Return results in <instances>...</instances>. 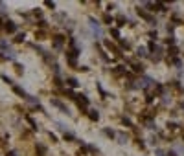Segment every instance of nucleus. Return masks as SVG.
Segmentation results:
<instances>
[{"instance_id": "nucleus-9", "label": "nucleus", "mask_w": 184, "mask_h": 156, "mask_svg": "<svg viewBox=\"0 0 184 156\" xmlns=\"http://www.w3.org/2000/svg\"><path fill=\"white\" fill-rule=\"evenodd\" d=\"M103 20H105V22H107V24H112V18H110V17H109V15H105V18H103Z\"/></svg>"}, {"instance_id": "nucleus-6", "label": "nucleus", "mask_w": 184, "mask_h": 156, "mask_svg": "<svg viewBox=\"0 0 184 156\" xmlns=\"http://www.w3.org/2000/svg\"><path fill=\"white\" fill-rule=\"evenodd\" d=\"M68 84H70V86H77V81L74 77H70V79H68Z\"/></svg>"}, {"instance_id": "nucleus-5", "label": "nucleus", "mask_w": 184, "mask_h": 156, "mask_svg": "<svg viewBox=\"0 0 184 156\" xmlns=\"http://www.w3.org/2000/svg\"><path fill=\"white\" fill-rule=\"evenodd\" d=\"M37 151H39V154H41V156H44V154H46V149H44L42 145H37Z\"/></svg>"}, {"instance_id": "nucleus-2", "label": "nucleus", "mask_w": 184, "mask_h": 156, "mask_svg": "<svg viewBox=\"0 0 184 156\" xmlns=\"http://www.w3.org/2000/svg\"><path fill=\"white\" fill-rule=\"evenodd\" d=\"M77 103H79V107H81V105L87 107V105H88V99H87L85 96H77Z\"/></svg>"}, {"instance_id": "nucleus-4", "label": "nucleus", "mask_w": 184, "mask_h": 156, "mask_svg": "<svg viewBox=\"0 0 184 156\" xmlns=\"http://www.w3.org/2000/svg\"><path fill=\"white\" fill-rule=\"evenodd\" d=\"M90 119H94V121H98V119H100L98 110H90Z\"/></svg>"}, {"instance_id": "nucleus-8", "label": "nucleus", "mask_w": 184, "mask_h": 156, "mask_svg": "<svg viewBox=\"0 0 184 156\" xmlns=\"http://www.w3.org/2000/svg\"><path fill=\"white\" fill-rule=\"evenodd\" d=\"M138 55H140V57L147 55V53H146V48H138Z\"/></svg>"}, {"instance_id": "nucleus-1", "label": "nucleus", "mask_w": 184, "mask_h": 156, "mask_svg": "<svg viewBox=\"0 0 184 156\" xmlns=\"http://www.w3.org/2000/svg\"><path fill=\"white\" fill-rule=\"evenodd\" d=\"M15 30H17V26L13 24L11 20H8V22H6V31H8V33H15Z\"/></svg>"}, {"instance_id": "nucleus-10", "label": "nucleus", "mask_w": 184, "mask_h": 156, "mask_svg": "<svg viewBox=\"0 0 184 156\" xmlns=\"http://www.w3.org/2000/svg\"><path fill=\"white\" fill-rule=\"evenodd\" d=\"M169 156H177V152H175V151H171V152H169Z\"/></svg>"}, {"instance_id": "nucleus-3", "label": "nucleus", "mask_w": 184, "mask_h": 156, "mask_svg": "<svg viewBox=\"0 0 184 156\" xmlns=\"http://www.w3.org/2000/svg\"><path fill=\"white\" fill-rule=\"evenodd\" d=\"M52 103H54V105H55V107H59V108H61V110H64V112H68V110H66V107H64V105H63V103H61V101H57V99H52Z\"/></svg>"}, {"instance_id": "nucleus-7", "label": "nucleus", "mask_w": 184, "mask_h": 156, "mask_svg": "<svg viewBox=\"0 0 184 156\" xmlns=\"http://www.w3.org/2000/svg\"><path fill=\"white\" fill-rule=\"evenodd\" d=\"M118 140H120V143H125V142H127V136H123V134H118Z\"/></svg>"}]
</instances>
